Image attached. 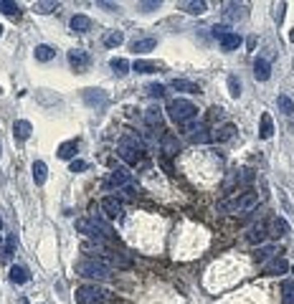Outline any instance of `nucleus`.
I'll return each mask as SVG.
<instances>
[{
  "label": "nucleus",
  "instance_id": "1",
  "mask_svg": "<svg viewBox=\"0 0 294 304\" xmlns=\"http://www.w3.org/2000/svg\"><path fill=\"white\" fill-rule=\"evenodd\" d=\"M165 114H168V117H170L178 127H188V124H193V122H195V117H198V107H195L190 99L178 96V99H170V102H168Z\"/></svg>",
  "mask_w": 294,
  "mask_h": 304
},
{
  "label": "nucleus",
  "instance_id": "2",
  "mask_svg": "<svg viewBox=\"0 0 294 304\" xmlns=\"http://www.w3.org/2000/svg\"><path fill=\"white\" fill-rule=\"evenodd\" d=\"M74 228H76L79 233H84L86 238H96V241H102V238H112V236H114L112 226H109L107 221H102L99 216H91V218H76V221H74Z\"/></svg>",
  "mask_w": 294,
  "mask_h": 304
},
{
  "label": "nucleus",
  "instance_id": "3",
  "mask_svg": "<svg viewBox=\"0 0 294 304\" xmlns=\"http://www.w3.org/2000/svg\"><path fill=\"white\" fill-rule=\"evenodd\" d=\"M117 155H119L127 165H137V163L142 160V155H144V144H142L139 137L124 134V137L119 139V144H117Z\"/></svg>",
  "mask_w": 294,
  "mask_h": 304
},
{
  "label": "nucleus",
  "instance_id": "4",
  "mask_svg": "<svg viewBox=\"0 0 294 304\" xmlns=\"http://www.w3.org/2000/svg\"><path fill=\"white\" fill-rule=\"evenodd\" d=\"M256 203H259V195L251 193V190H246V193L233 195L231 200H223L218 208H221L223 213H246V211H251Z\"/></svg>",
  "mask_w": 294,
  "mask_h": 304
},
{
  "label": "nucleus",
  "instance_id": "5",
  "mask_svg": "<svg viewBox=\"0 0 294 304\" xmlns=\"http://www.w3.org/2000/svg\"><path fill=\"white\" fill-rule=\"evenodd\" d=\"M76 274L84 276V279H94V281H104L109 276V266H104L102 261L96 259H79L76 261Z\"/></svg>",
  "mask_w": 294,
  "mask_h": 304
},
{
  "label": "nucleus",
  "instance_id": "6",
  "mask_svg": "<svg viewBox=\"0 0 294 304\" xmlns=\"http://www.w3.org/2000/svg\"><path fill=\"white\" fill-rule=\"evenodd\" d=\"M102 296H104V291L96 284H81L74 294V301L76 304H99Z\"/></svg>",
  "mask_w": 294,
  "mask_h": 304
},
{
  "label": "nucleus",
  "instance_id": "7",
  "mask_svg": "<svg viewBox=\"0 0 294 304\" xmlns=\"http://www.w3.org/2000/svg\"><path fill=\"white\" fill-rule=\"evenodd\" d=\"M89 64H91V59H89V54H86L84 48H71V51H69V66H71L76 74H84V71L89 69Z\"/></svg>",
  "mask_w": 294,
  "mask_h": 304
},
{
  "label": "nucleus",
  "instance_id": "8",
  "mask_svg": "<svg viewBox=\"0 0 294 304\" xmlns=\"http://www.w3.org/2000/svg\"><path fill=\"white\" fill-rule=\"evenodd\" d=\"M81 96H84V102H86L91 109H104L107 102H109V96H107L104 89H84Z\"/></svg>",
  "mask_w": 294,
  "mask_h": 304
},
{
  "label": "nucleus",
  "instance_id": "9",
  "mask_svg": "<svg viewBox=\"0 0 294 304\" xmlns=\"http://www.w3.org/2000/svg\"><path fill=\"white\" fill-rule=\"evenodd\" d=\"M266 238H269V221L254 223V226L249 228V233H246V241H249V243H264Z\"/></svg>",
  "mask_w": 294,
  "mask_h": 304
},
{
  "label": "nucleus",
  "instance_id": "10",
  "mask_svg": "<svg viewBox=\"0 0 294 304\" xmlns=\"http://www.w3.org/2000/svg\"><path fill=\"white\" fill-rule=\"evenodd\" d=\"M144 124L150 127V129H160V132H165L163 129V109L160 107H150V109H144Z\"/></svg>",
  "mask_w": 294,
  "mask_h": 304
},
{
  "label": "nucleus",
  "instance_id": "11",
  "mask_svg": "<svg viewBox=\"0 0 294 304\" xmlns=\"http://www.w3.org/2000/svg\"><path fill=\"white\" fill-rule=\"evenodd\" d=\"M104 185H107V188H127V185H129V173H127L124 168H117V170L109 173V178H107Z\"/></svg>",
  "mask_w": 294,
  "mask_h": 304
},
{
  "label": "nucleus",
  "instance_id": "12",
  "mask_svg": "<svg viewBox=\"0 0 294 304\" xmlns=\"http://www.w3.org/2000/svg\"><path fill=\"white\" fill-rule=\"evenodd\" d=\"M286 271H289V261L281 259V256L271 259V261L264 266V274H266V276H281V274H286Z\"/></svg>",
  "mask_w": 294,
  "mask_h": 304
},
{
  "label": "nucleus",
  "instance_id": "13",
  "mask_svg": "<svg viewBox=\"0 0 294 304\" xmlns=\"http://www.w3.org/2000/svg\"><path fill=\"white\" fill-rule=\"evenodd\" d=\"M102 211H104L109 218H117V216L122 213V200H119L117 195H107V198H102Z\"/></svg>",
  "mask_w": 294,
  "mask_h": 304
},
{
  "label": "nucleus",
  "instance_id": "14",
  "mask_svg": "<svg viewBox=\"0 0 294 304\" xmlns=\"http://www.w3.org/2000/svg\"><path fill=\"white\" fill-rule=\"evenodd\" d=\"M160 144H163V152H165L168 158H175L178 152H180V142H178V137L170 134V132L163 134V142H160Z\"/></svg>",
  "mask_w": 294,
  "mask_h": 304
},
{
  "label": "nucleus",
  "instance_id": "15",
  "mask_svg": "<svg viewBox=\"0 0 294 304\" xmlns=\"http://www.w3.org/2000/svg\"><path fill=\"white\" fill-rule=\"evenodd\" d=\"M223 18L236 23V21H243L246 18V8L238 6V3H226V11H223Z\"/></svg>",
  "mask_w": 294,
  "mask_h": 304
},
{
  "label": "nucleus",
  "instance_id": "16",
  "mask_svg": "<svg viewBox=\"0 0 294 304\" xmlns=\"http://www.w3.org/2000/svg\"><path fill=\"white\" fill-rule=\"evenodd\" d=\"M155 46H158V38H155V36L134 38V41H132V51H134V54H147V51H153Z\"/></svg>",
  "mask_w": 294,
  "mask_h": 304
},
{
  "label": "nucleus",
  "instance_id": "17",
  "mask_svg": "<svg viewBox=\"0 0 294 304\" xmlns=\"http://www.w3.org/2000/svg\"><path fill=\"white\" fill-rule=\"evenodd\" d=\"M76 149H79V139H69V142H61L59 149H56V155L61 160H71L76 155Z\"/></svg>",
  "mask_w": 294,
  "mask_h": 304
},
{
  "label": "nucleus",
  "instance_id": "18",
  "mask_svg": "<svg viewBox=\"0 0 294 304\" xmlns=\"http://www.w3.org/2000/svg\"><path fill=\"white\" fill-rule=\"evenodd\" d=\"M254 76H256V81H269L271 66H269L266 59H256V61H254Z\"/></svg>",
  "mask_w": 294,
  "mask_h": 304
},
{
  "label": "nucleus",
  "instance_id": "19",
  "mask_svg": "<svg viewBox=\"0 0 294 304\" xmlns=\"http://www.w3.org/2000/svg\"><path fill=\"white\" fill-rule=\"evenodd\" d=\"M31 132H33V127H31L28 119H18V122H13V134H16V139L26 142V139L31 137Z\"/></svg>",
  "mask_w": 294,
  "mask_h": 304
},
{
  "label": "nucleus",
  "instance_id": "20",
  "mask_svg": "<svg viewBox=\"0 0 294 304\" xmlns=\"http://www.w3.org/2000/svg\"><path fill=\"white\" fill-rule=\"evenodd\" d=\"M291 228H289V223L281 218V216H276V218H271L269 221V236H286Z\"/></svg>",
  "mask_w": 294,
  "mask_h": 304
},
{
  "label": "nucleus",
  "instance_id": "21",
  "mask_svg": "<svg viewBox=\"0 0 294 304\" xmlns=\"http://www.w3.org/2000/svg\"><path fill=\"white\" fill-rule=\"evenodd\" d=\"M163 66L160 64H155V61H144V59H137L134 64H132V71H137V74H155V71H160Z\"/></svg>",
  "mask_w": 294,
  "mask_h": 304
},
{
  "label": "nucleus",
  "instance_id": "22",
  "mask_svg": "<svg viewBox=\"0 0 294 304\" xmlns=\"http://www.w3.org/2000/svg\"><path fill=\"white\" fill-rule=\"evenodd\" d=\"M69 26H71V31H74V33H86V31H91V18L79 13V16H74V18H71V23H69Z\"/></svg>",
  "mask_w": 294,
  "mask_h": 304
},
{
  "label": "nucleus",
  "instance_id": "23",
  "mask_svg": "<svg viewBox=\"0 0 294 304\" xmlns=\"http://www.w3.org/2000/svg\"><path fill=\"white\" fill-rule=\"evenodd\" d=\"M33 56H36V61L46 64V61L56 59V48H54V46H48V43H38V46H36V51H33Z\"/></svg>",
  "mask_w": 294,
  "mask_h": 304
},
{
  "label": "nucleus",
  "instance_id": "24",
  "mask_svg": "<svg viewBox=\"0 0 294 304\" xmlns=\"http://www.w3.org/2000/svg\"><path fill=\"white\" fill-rule=\"evenodd\" d=\"M8 276H11V281L13 284H28L31 281V274H28V269L26 266H11V271H8Z\"/></svg>",
  "mask_w": 294,
  "mask_h": 304
},
{
  "label": "nucleus",
  "instance_id": "25",
  "mask_svg": "<svg viewBox=\"0 0 294 304\" xmlns=\"http://www.w3.org/2000/svg\"><path fill=\"white\" fill-rule=\"evenodd\" d=\"M180 8L190 16H203L208 11V6L203 3V0H185V3H180Z\"/></svg>",
  "mask_w": 294,
  "mask_h": 304
},
{
  "label": "nucleus",
  "instance_id": "26",
  "mask_svg": "<svg viewBox=\"0 0 294 304\" xmlns=\"http://www.w3.org/2000/svg\"><path fill=\"white\" fill-rule=\"evenodd\" d=\"M218 43H221V48H223V51H236V48L241 46V36L231 31V33H226Z\"/></svg>",
  "mask_w": 294,
  "mask_h": 304
},
{
  "label": "nucleus",
  "instance_id": "27",
  "mask_svg": "<svg viewBox=\"0 0 294 304\" xmlns=\"http://www.w3.org/2000/svg\"><path fill=\"white\" fill-rule=\"evenodd\" d=\"M170 86H173L175 91H188V94H198V91H201V86H198V84L185 81V79H173V81H170Z\"/></svg>",
  "mask_w": 294,
  "mask_h": 304
},
{
  "label": "nucleus",
  "instance_id": "28",
  "mask_svg": "<svg viewBox=\"0 0 294 304\" xmlns=\"http://www.w3.org/2000/svg\"><path fill=\"white\" fill-rule=\"evenodd\" d=\"M46 178H48L46 163H43V160H36V163H33V183H36V185H43Z\"/></svg>",
  "mask_w": 294,
  "mask_h": 304
},
{
  "label": "nucleus",
  "instance_id": "29",
  "mask_svg": "<svg viewBox=\"0 0 294 304\" xmlns=\"http://www.w3.org/2000/svg\"><path fill=\"white\" fill-rule=\"evenodd\" d=\"M122 41H124V33H122V31H109V33H104V38H102V43H104L107 48H117V46H122Z\"/></svg>",
  "mask_w": 294,
  "mask_h": 304
},
{
  "label": "nucleus",
  "instance_id": "30",
  "mask_svg": "<svg viewBox=\"0 0 294 304\" xmlns=\"http://www.w3.org/2000/svg\"><path fill=\"white\" fill-rule=\"evenodd\" d=\"M233 134H236V127H233L231 122H226L221 129H216L213 139H216V142H228V139H233Z\"/></svg>",
  "mask_w": 294,
  "mask_h": 304
},
{
  "label": "nucleus",
  "instance_id": "31",
  "mask_svg": "<svg viewBox=\"0 0 294 304\" xmlns=\"http://www.w3.org/2000/svg\"><path fill=\"white\" fill-rule=\"evenodd\" d=\"M109 66H112V71H114L117 76H127V74H129V69H132V64H129L127 59H112V61H109Z\"/></svg>",
  "mask_w": 294,
  "mask_h": 304
},
{
  "label": "nucleus",
  "instance_id": "32",
  "mask_svg": "<svg viewBox=\"0 0 294 304\" xmlns=\"http://www.w3.org/2000/svg\"><path fill=\"white\" fill-rule=\"evenodd\" d=\"M271 134H274V122H271V117L264 112V114H261V129H259V137H261V139H271Z\"/></svg>",
  "mask_w": 294,
  "mask_h": 304
},
{
  "label": "nucleus",
  "instance_id": "33",
  "mask_svg": "<svg viewBox=\"0 0 294 304\" xmlns=\"http://www.w3.org/2000/svg\"><path fill=\"white\" fill-rule=\"evenodd\" d=\"M33 11L41 16H48V13L59 11V3H54V0H38V3H33Z\"/></svg>",
  "mask_w": 294,
  "mask_h": 304
},
{
  "label": "nucleus",
  "instance_id": "34",
  "mask_svg": "<svg viewBox=\"0 0 294 304\" xmlns=\"http://www.w3.org/2000/svg\"><path fill=\"white\" fill-rule=\"evenodd\" d=\"M274 254H276V246H259L256 254H254V259H256L259 264H264V261H269Z\"/></svg>",
  "mask_w": 294,
  "mask_h": 304
},
{
  "label": "nucleus",
  "instance_id": "35",
  "mask_svg": "<svg viewBox=\"0 0 294 304\" xmlns=\"http://www.w3.org/2000/svg\"><path fill=\"white\" fill-rule=\"evenodd\" d=\"M281 299H284V304H294V281H289V279L281 281Z\"/></svg>",
  "mask_w": 294,
  "mask_h": 304
},
{
  "label": "nucleus",
  "instance_id": "36",
  "mask_svg": "<svg viewBox=\"0 0 294 304\" xmlns=\"http://www.w3.org/2000/svg\"><path fill=\"white\" fill-rule=\"evenodd\" d=\"M211 139H213V134H208L206 127H198V129L190 134V142H195V144H206V142H211Z\"/></svg>",
  "mask_w": 294,
  "mask_h": 304
},
{
  "label": "nucleus",
  "instance_id": "37",
  "mask_svg": "<svg viewBox=\"0 0 294 304\" xmlns=\"http://www.w3.org/2000/svg\"><path fill=\"white\" fill-rule=\"evenodd\" d=\"M0 13H6V16H21V6L18 3H11V0H0Z\"/></svg>",
  "mask_w": 294,
  "mask_h": 304
},
{
  "label": "nucleus",
  "instance_id": "38",
  "mask_svg": "<svg viewBox=\"0 0 294 304\" xmlns=\"http://www.w3.org/2000/svg\"><path fill=\"white\" fill-rule=\"evenodd\" d=\"M144 91H147V96H153V99H163L165 96V86L163 84H147Z\"/></svg>",
  "mask_w": 294,
  "mask_h": 304
},
{
  "label": "nucleus",
  "instance_id": "39",
  "mask_svg": "<svg viewBox=\"0 0 294 304\" xmlns=\"http://www.w3.org/2000/svg\"><path fill=\"white\" fill-rule=\"evenodd\" d=\"M276 104H279V109L284 112V114H294V102L289 99V96H276Z\"/></svg>",
  "mask_w": 294,
  "mask_h": 304
},
{
  "label": "nucleus",
  "instance_id": "40",
  "mask_svg": "<svg viewBox=\"0 0 294 304\" xmlns=\"http://www.w3.org/2000/svg\"><path fill=\"white\" fill-rule=\"evenodd\" d=\"M228 94H231L233 99H238V96H241V81H238L233 74L228 76Z\"/></svg>",
  "mask_w": 294,
  "mask_h": 304
},
{
  "label": "nucleus",
  "instance_id": "41",
  "mask_svg": "<svg viewBox=\"0 0 294 304\" xmlns=\"http://www.w3.org/2000/svg\"><path fill=\"white\" fill-rule=\"evenodd\" d=\"M16 251V236L11 233L8 238H6V248H3V259H0V261H8V256Z\"/></svg>",
  "mask_w": 294,
  "mask_h": 304
},
{
  "label": "nucleus",
  "instance_id": "42",
  "mask_svg": "<svg viewBox=\"0 0 294 304\" xmlns=\"http://www.w3.org/2000/svg\"><path fill=\"white\" fill-rule=\"evenodd\" d=\"M139 8H142L144 13H150V11L160 8V0H147V3H139Z\"/></svg>",
  "mask_w": 294,
  "mask_h": 304
},
{
  "label": "nucleus",
  "instance_id": "43",
  "mask_svg": "<svg viewBox=\"0 0 294 304\" xmlns=\"http://www.w3.org/2000/svg\"><path fill=\"white\" fill-rule=\"evenodd\" d=\"M69 168H71V173H81V170H86L89 165H86L84 160H71V165H69Z\"/></svg>",
  "mask_w": 294,
  "mask_h": 304
},
{
  "label": "nucleus",
  "instance_id": "44",
  "mask_svg": "<svg viewBox=\"0 0 294 304\" xmlns=\"http://www.w3.org/2000/svg\"><path fill=\"white\" fill-rule=\"evenodd\" d=\"M284 8H286V6H284V3H281V6H279V8H276V13H274V16H276V21H279V23H281V18H284Z\"/></svg>",
  "mask_w": 294,
  "mask_h": 304
},
{
  "label": "nucleus",
  "instance_id": "45",
  "mask_svg": "<svg viewBox=\"0 0 294 304\" xmlns=\"http://www.w3.org/2000/svg\"><path fill=\"white\" fill-rule=\"evenodd\" d=\"M99 6H102V8H107V11H117V6H114V3H99Z\"/></svg>",
  "mask_w": 294,
  "mask_h": 304
},
{
  "label": "nucleus",
  "instance_id": "46",
  "mask_svg": "<svg viewBox=\"0 0 294 304\" xmlns=\"http://www.w3.org/2000/svg\"><path fill=\"white\" fill-rule=\"evenodd\" d=\"M289 41H291V43H294V28H291V31H289Z\"/></svg>",
  "mask_w": 294,
  "mask_h": 304
},
{
  "label": "nucleus",
  "instance_id": "47",
  "mask_svg": "<svg viewBox=\"0 0 294 304\" xmlns=\"http://www.w3.org/2000/svg\"><path fill=\"white\" fill-rule=\"evenodd\" d=\"M0 259H3V248H0Z\"/></svg>",
  "mask_w": 294,
  "mask_h": 304
},
{
  "label": "nucleus",
  "instance_id": "48",
  "mask_svg": "<svg viewBox=\"0 0 294 304\" xmlns=\"http://www.w3.org/2000/svg\"><path fill=\"white\" fill-rule=\"evenodd\" d=\"M0 228H3V218H0Z\"/></svg>",
  "mask_w": 294,
  "mask_h": 304
},
{
  "label": "nucleus",
  "instance_id": "49",
  "mask_svg": "<svg viewBox=\"0 0 294 304\" xmlns=\"http://www.w3.org/2000/svg\"><path fill=\"white\" fill-rule=\"evenodd\" d=\"M0 36H3V26H0Z\"/></svg>",
  "mask_w": 294,
  "mask_h": 304
}]
</instances>
